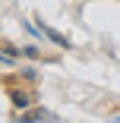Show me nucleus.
<instances>
[{"mask_svg": "<svg viewBox=\"0 0 120 123\" xmlns=\"http://www.w3.org/2000/svg\"><path fill=\"white\" fill-rule=\"evenodd\" d=\"M10 98H13V104H16V107H25V104H29V95H25V92H13Z\"/></svg>", "mask_w": 120, "mask_h": 123, "instance_id": "nucleus-1", "label": "nucleus"}]
</instances>
